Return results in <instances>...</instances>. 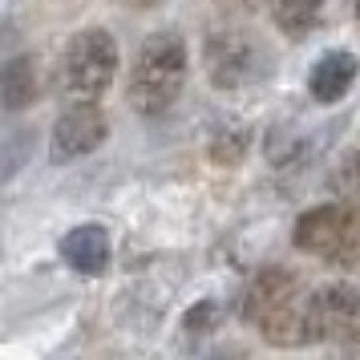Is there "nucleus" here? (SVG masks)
<instances>
[{
    "instance_id": "6",
    "label": "nucleus",
    "mask_w": 360,
    "mask_h": 360,
    "mask_svg": "<svg viewBox=\"0 0 360 360\" xmlns=\"http://www.w3.org/2000/svg\"><path fill=\"white\" fill-rule=\"evenodd\" d=\"M105 138H110V117L101 114V105L98 101H77V105H69L65 114L53 122L49 158L53 162L85 158V154H94Z\"/></svg>"
},
{
    "instance_id": "8",
    "label": "nucleus",
    "mask_w": 360,
    "mask_h": 360,
    "mask_svg": "<svg viewBox=\"0 0 360 360\" xmlns=\"http://www.w3.org/2000/svg\"><path fill=\"white\" fill-rule=\"evenodd\" d=\"M61 259L77 271V276H101L105 267H110V255H114V247H110V235L101 223H82V227L65 231V239H61Z\"/></svg>"
},
{
    "instance_id": "7",
    "label": "nucleus",
    "mask_w": 360,
    "mask_h": 360,
    "mask_svg": "<svg viewBox=\"0 0 360 360\" xmlns=\"http://www.w3.org/2000/svg\"><path fill=\"white\" fill-rule=\"evenodd\" d=\"M308 328L316 340H352L360 332V292L352 283H324L308 300Z\"/></svg>"
},
{
    "instance_id": "11",
    "label": "nucleus",
    "mask_w": 360,
    "mask_h": 360,
    "mask_svg": "<svg viewBox=\"0 0 360 360\" xmlns=\"http://www.w3.org/2000/svg\"><path fill=\"white\" fill-rule=\"evenodd\" d=\"M0 98H4V110L8 114H17L25 105H33L37 101V61L33 57H13L8 65H4V77H0Z\"/></svg>"
},
{
    "instance_id": "10",
    "label": "nucleus",
    "mask_w": 360,
    "mask_h": 360,
    "mask_svg": "<svg viewBox=\"0 0 360 360\" xmlns=\"http://www.w3.org/2000/svg\"><path fill=\"white\" fill-rule=\"evenodd\" d=\"M263 4L276 20V29L292 41H304L324 17V0H263Z\"/></svg>"
},
{
    "instance_id": "5",
    "label": "nucleus",
    "mask_w": 360,
    "mask_h": 360,
    "mask_svg": "<svg viewBox=\"0 0 360 360\" xmlns=\"http://www.w3.org/2000/svg\"><path fill=\"white\" fill-rule=\"evenodd\" d=\"M202 69L214 89H243L267 73V53H263V45H255L251 33L219 29L202 45Z\"/></svg>"
},
{
    "instance_id": "12",
    "label": "nucleus",
    "mask_w": 360,
    "mask_h": 360,
    "mask_svg": "<svg viewBox=\"0 0 360 360\" xmlns=\"http://www.w3.org/2000/svg\"><path fill=\"white\" fill-rule=\"evenodd\" d=\"M332 191H336V198H352V202L360 198V146L348 150L340 162H336V170H332Z\"/></svg>"
},
{
    "instance_id": "4",
    "label": "nucleus",
    "mask_w": 360,
    "mask_h": 360,
    "mask_svg": "<svg viewBox=\"0 0 360 360\" xmlns=\"http://www.w3.org/2000/svg\"><path fill=\"white\" fill-rule=\"evenodd\" d=\"M117 73V41L105 29H85L65 45L61 53V73L57 82L69 98L77 101H98Z\"/></svg>"
},
{
    "instance_id": "3",
    "label": "nucleus",
    "mask_w": 360,
    "mask_h": 360,
    "mask_svg": "<svg viewBox=\"0 0 360 360\" xmlns=\"http://www.w3.org/2000/svg\"><path fill=\"white\" fill-rule=\"evenodd\" d=\"M295 247L336 267H360V207L352 198L311 207L295 219Z\"/></svg>"
},
{
    "instance_id": "9",
    "label": "nucleus",
    "mask_w": 360,
    "mask_h": 360,
    "mask_svg": "<svg viewBox=\"0 0 360 360\" xmlns=\"http://www.w3.org/2000/svg\"><path fill=\"white\" fill-rule=\"evenodd\" d=\"M356 57L352 53H344V49H332L324 53L316 65H311L308 73V94L320 105H332V101H340L352 85H356Z\"/></svg>"
},
{
    "instance_id": "2",
    "label": "nucleus",
    "mask_w": 360,
    "mask_h": 360,
    "mask_svg": "<svg viewBox=\"0 0 360 360\" xmlns=\"http://www.w3.org/2000/svg\"><path fill=\"white\" fill-rule=\"evenodd\" d=\"M186 69H191V57H186V41H182L174 29L166 33H150L142 41V49L134 57L130 69V105L142 117H158L166 114L174 101H179L182 85H186Z\"/></svg>"
},
{
    "instance_id": "14",
    "label": "nucleus",
    "mask_w": 360,
    "mask_h": 360,
    "mask_svg": "<svg viewBox=\"0 0 360 360\" xmlns=\"http://www.w3.org/2000/svg\"><path fill=\"white\" fill-rule=\"evenodd\" d=\"M356 29H360V4H356Z\"/></svg>"
},
{
    "instance_id": "13",
    "label": "nucleus",
    "mask_w": 360,
    "mask_h": 360,
    "mask_svg": "<svg viewBox=\"0 0 360 360\" xmlns=\"http://www.w3.org/2000/svg\"><path fill=\"white\" fill-rule=\"evenodd\" d=\"M114 4H122V8H138V13H142V8H158L162 0H114Z\"/></svg>"
},
{
    "instance_id": "1",
    "label": "nucleus",
    "mask_w": 360,
    "mask_h": 360,
    "mask_svg": "<svg viewBox=\"0 0 360 360\" xmlns=\"http://www.w3.org/2000/svg\"><path fill=\"white\" fill-rule=\"evenodd\" d=\"M308 300L311 292H304V283L292 271L267 267V271L251 279V288L243 295V320L251 328H259L267 344L300 348V344H311Z\"/></svg>"
}]
</instances>
